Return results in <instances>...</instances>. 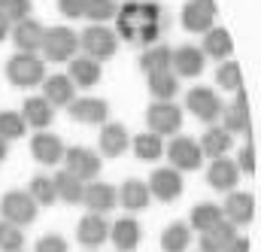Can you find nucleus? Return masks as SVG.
I'll list each match as a JSON object with an SVG mask.
<instances>
[{
	"label": "nucleus",
	"instance_id": "obj_1",
	"mask_svg": "<svg viewBox=\"0 0 261 252\" xmlns=\"http://www.w3.org/2000/svg\"><path fill=\"white\" fill-rule=\"evenodd\" d=\"M6 76L15 88H34L46 79V61L28 52H18L6 61Z\"/></svg>",
	"mask_w": 261,
	"mask_h": 252
},
{
	"label": "nucleus",
	"instance_id": "obj_2",
	"mask_svg": "<svg viewBox=\"0 0 261 252\" xmlns=\"http://www.w3.org/2000/svg\"><path fill=\"white\" fill-rule=\"evenodd\" d=\"M79 46L85 49L88 58H94V61L103 58V61H107V58L116 55V49H119V37H116V31H110L107 24H91V28L82 31Z\"/></svg>",
	"mask_w": 261,
	"mask_h": 252
},
{
	"label": "nucleus",
	"instance_id": "obj_3",
	"mask_svg": "<svg viewBox=\"0 0 261 252\" xmlns=\"http://www.w3.org/2000/svg\"><path fill=\"white\" fill-rule=\"evenodd\" d=\"M76 49H79V37L76 31H70L64 24L58 28H46V37H43V55L49 61H70L76 58Z\"/></svg>",
	"mask_w": 261,
	"mask_h": 252
},
{
	"label": "nucleus",
	"instance_id": "obj_4",
	"mask_svg": "<svg viewBox=\"0 0 261 252\" xmlns=\"http://www.w3.org/2000/svg\"><path fill=\"white\" fill-rule=\"evenodd\" d=\"M37 213H40V207L34 204V197L28 194V191H6L3 194V200H0V216H3V222H12V225H31L34 219H37Z\"/></svg>",
	"mask_w": 261,
	"mask_h": 252
},
{
	"label": "nucleus",
	"instance_id": "obj_5",
	"mask_svg": "<svg viewBox=\"0 0 261 252\" xmlns=\"http://www.w3.org/2000/svg\"><path fill=\"white\" fill-rule=\"evenodd\" d=\"M146 125L152 134L164 137V134H176L182 128V107H176L173 100H155L146 110Z\"/></svg>",
	"mask_w": 261,
	"mask_h": 252
},
{
	"label": "nucleus",
	"instance_id": "obj_6",
	"mask_svg": "<svg viewBox=\"0 0 261 252\" xmlns=\"http://www.w3.org/2000/svg\"><path fill=\"white\" fill-rule=\"evenodd\" d=\"M64 161L67 173H73L76 180H94L97 173H100V155L97 152H91V149H85V146H73V149H64Z\"/></svg>",
	"mask_w": 261,
	"mask_h": 252
},
{
	"label": "nucleus",
	"instance_id": "obj_7",
	"mask_svg": "<svg viewBox=\"0 0 261 252\" xmlns=\"http://www.w3.org/2000/svg\"><path fill=\"white\" fill-rule=\"evenodd\" d=\"M186 107L195 113L200 122H206V125H213L222 116V97L213 88H206V85H197V88H192L186 94Z\"/></svg>",
	"mask_w": 261,
	"mask_h": 252
},
{
	"label": "nucleus",
	"instance_id": "obj_8",
	"mask_svg": "<svg viewBox=\"0 0 261 252\" xmlns=\"http://www.w3.org/2000/svg\"><path fill=\"white\" fill-rule=\"evenodd\" d=\"M167 158H170V167L179 170V173H189V170H197L203 155H200V146H197L192 137H173V143L164 149Z\"/></svg>",
	"mask_w": 261,
	"mask_h": 252
},
{
	"label": "nucleus",
	"instance_id": "obj_9",
	"mask_svg": "<svg viewBox=\"0 0 261 252\" xmlns=\"http://www.w3.org/2000/svg\"><path fill=\"white\" fill-rule=\"evenodd\" d=\"M146 189L152 197H158V200H164V204H170V200H176L179 194H182V173L179 170H173V167H158L152 177H149V183H146Z\"/></svg>",
	"mask_w": 261,
	"mask_h": 252
},
{
	"label": "nucleus",
	"instance_id": "obj_10",
	"mask_svg": "<svg viewBox=\"0 0 261 252\" xmlns=\"http://www.w3.org/2000/svg\"><path fill=\"white\" fill-rule=\"evenodd\" d=\"M67 113L73 122H82V125H103L107 116H110V104L103 97H73L67 104Z\"/></svg>",
	"mask_w": 261,
	"mask_h": 252
},
{
	"label": "nucleus",
	"instance_id": "obj_11",
	"mask_svg": "<svg viewBox=\"0 0 261 252\" xmlns=\"http://www.w3.org/2000/svg\"><path fill=\"white\" fill-rule=\"evenodd\" d=\"M216 21V3L213 0H189L182 6V28L192 34H206Z\"/></svg>",
	"mask_w": 261,
	"mask_h": 252
},
{
	"label": "nucleus",
	"instance_id": "obj_12",
	"mask_svg": "<svg viewBox=\"0 0 261 252\" xmlns=\"http://www.w3.org/2000/svg\"><path fill=\"white\" fill-rule=\"evenodd\" d=\"M203 67H206V55L197 46H179L176 52H170V70H176L173 76L195 79L203 73Z\"/></svg>",
	"mask_w": 261,
	"mask_h": 252
},
{
	"label": "nucleus",
	"instance_id": "obj_13",
	"mask_svg": "<svg viewBox=\"0 0 261 252\" xmlns=\"http://www.w3.org/2000/svg\"><path fill=\"white\" fill-rule=\"evenodd\" d=\"M76 240H79L82 246H88V249L103 246V243L110 240V225H107V219L97 216V213H88L85 219H79V225H76Z\"/></svg>",
	"mask_w": 261,
	"mask_h": 252
},
{
	"label": "nucleus",
	"instance_id": "obj_14",
	"mask_svg": "<svg viewBox=\"0 0 261 252\" xmlns=\"http://www.w3.org/2000/svg\"><path fill=\"white\" fill-rule=\"evenodd\" d=\"M82 204L88 207V213L107 216V213L119 204L116 186H110V183H88V186H85V191H82Z\"/></svg>",
	"mask_w": 261,
	"mask_h": 252
},
{
	"label": "nucleus",
	"instance_id": "obj_15",
	"mask_svg": "<svg viewBox=\"0 0 261 252\" xmlns=\"http://www.w3.org/2000/svg\"><path fill=\"white\" fill-rule=\"evenodd\" d=\"M43 37H46V28L37 18H24L12 28V43L18 46V52H28V55L43 49Z\"/></svg>",
	"mask_w": 261,
	"mask_h": 252
},
{
	"label": "nucleus",
	"instance_id": "obj_16",
	"mask_svg": "<svg viewBox=\"0 0 261 252\" xmlns=\"http://www.w3.org/2000/svg\"><path fill=\"white\" fill-rule=\"evenodd\" d=\"M222 216H228L231 225H249L255 219V194L249 191H231L225 200Z\"/></svg>",
	"mask_w": 261,
	"mask_h": 252
},
{
	"label": "nucleus",
	"instance_id": "obj_17",
	"mask_svg": "<svg viewBox=\"0 0 261 252\" xmlns=\"http://www.w3.org/2000/svg\"><path fill=\"white\" fill-rule=\"evenodd\" d=\"M225 131L228 134H249L252 119H249V97L243 88L234 91V104L225 110Z\"/></svg>",
	"mask_w": 261,
	"mask_h": 252
},
{
	"label": "nucleus",
	"instance_id": "obj_18",
	"mask_svg": "<svg viewBox=\"0 0 261 252\" xmlns=\"http://www.w3.org/2000/svg\"><path fill=\"white\" fill-rule=\"evenodd\" d=\"M21 122L28 128H37V131H46V128L52 125V119H55V107L46 100V97H28L24 104H21Z\"/></svg>",
	"mask_w": 261,
	"mask_h": 252
},
{
	"label": "nucleus",
	"instance_id": "obj_19",
	"mask_svg": "<svg viewBox=\"0 0 261 252\" xmlns=\"http://www.w3.org/2000/svg\"><path fill=\"white\" fill-rule=\"evenodd\" d=\"M97 143H100V152L107 158H119L122 152H128V143H130L128 128L119 125V122H103V131H100Z\"/></svg>",
	"mask_w": 261,
	"mask_h": 252
},
{
	"label": "nucleus",
	"instance_id": "obj_20",
	"mask_svg": "<svg viewBox=\"0 0 261 252\" xmlns=\"http://www.w3.org/2000/svg\"><path fill=\"white\" fill-rule=\"evenodd\" d=\"M31 152H34V158L40 164H58L64 158V143H61V137H55L49 131H40L31 140Z\"/></svg>",
	"mask_w": 261,
	"mask_h": 252
},
{
	"label": "nucleus",
	"instance_id": "obj_21",
	"mask_svg": "<svg viewBox=\"0 0 261 252\" xmlns=\"http://www.w3.org/2000/svg\"><path fill=\"white\" fill-rule=\"evenodd\" d=\"M206 180L216 191H234V186L240 183V170L231 158H213V164L206 170Z\"/></svg>",
	"mask_w": 261,
	"mask_h": 252
},
{
	"label": "nucleus",
	"instance_id": "obj_22",
	"mask_svg": "<svg viewBox=\"0 0 261 252\" xmlns=\"http://www.w3.org/2000/svg\"><path fill=\"white\" fill-rule=\"evenodd\" d=\"M40 85H43V97H46L52 107H67V104L76 97V85L70 82V76H64V73L46 76Z\"/></svg>",
	"mask_w": 261,
	"mask_h": 252
},
{
	"label": "nucleus",
	"instance_id": "obj_23",
	"mask_svg": "<svg viewBox=\"0 0 261 252\" xmlns=\"http://www.w3.org/2000/svg\"><path fill=\"white\" fill-rule=\"evenodd\" d=\"M110 240L116 243V249L119 252H134L140 246V222L137 219H119L116 225H110Z\"/></svg>",
	"mask_w": 261,
	"mask_h": 252
},
{
	"label": "nucleus",
	"instance_id": "obj_24",
	"mask_svg": "<svg viewBox=\"0 0 261 252\" xmlns=\"http://www.w3.org/2000/svg\"><path fill=\"white\" fill-rule=\"evenodd\" d=\"M231 143H234V137L225 131V128H210L203 137H200V155L203 158H225L228 152H231Z\"/></svg>",
	"mask_w": 261,
	"mask_h": 252
},
{
	"label": "nucleus",
	"instance_id": "obj_25",
	"mask_svg": "<svg viewBox=\"0 0 261 252\" xmlns=\"http://www.w3.org/2000/svg\"><path fill=\"white\" fill-rule=\"evenodd\" d=\"M70 82L73 85H79V88H91V85H97L100 82V61H94V58H70Z\"/></svg>",
	"mask_w": 261,
	"mask_h": 252
},
{
	"label": "nucleus",
	"instance_id": "obj_26",
	"mask_svg": "<svg viewBox=\"0 0 261 252\" xmlns=\"http://www.w3.org/2000/svg\"><path fill=\"white\" fill-rule=\"evenodd\" d=\"M200 52H203V55H210V58L228 61V58H231V52H234L231 34H228L225 28H210V31L203 34V49H200Z\"/></svg>",
	"mask_w": 261,
	"mask_h": 252
},
{
	"label": "nucleus",
	"instance_id": "obj_27",
	"mask_svg": "<svg viewBox=\"0 0 261 252\" xmlns=\"http://www.w3.org/2000/svg\"><path fill=\"white\" fill-rule=\"evenodd\" d=\"M119 194V204L122 207H128L130 213H137V210H143V207H149V200H152V194L146 189V183L143 180H125L122 183V189H116Z\"/></svg>",
	"mask_w": 261,
	"mask_h": 252
},
{
	"label": "nucleus",
	"instance_id": "obj_28",
	"mask_svg": "<svg viewBox=\"0 0 261 252\" xmlns=\"http://www.w3.org/2000/svg\"><path fill=\"white\" fill-rule=\"evenodd\" d=\"M234 237H237L234 225L222 219L216 228H210V231H203V234H200V252H225V246H228Z\"/></svg>",
	"mask_w": 261,
	"mask_h": 252
},
{
	"label": "nucleus",
	"instance_id": "obj_29",
	"mask_svg": "<svg viewBox=\"0 0 261 252\" xmlns=\"http://www.w3.org/2000/svg\"><path fill=\"white\" fill-rule=\"evenodd\" d=\"M130 146H134V155H137L140 161H158V158H164V140H161L158 134H152V131L137 134V137L130 140Z\"/></svg>",
	"mask_w": 261,
	"mask_h": 252
},
{
	"label": "nucleus",
	"instance_id": "obj_30",
	"mask_svg": "<svg viewBox=\"0 0 261 252\" xmlns=\"http://www.w3.org/2000/svg\"><path fill=\"white\" fill-rule=\"evenodd\" d=\"M192 243V228L186 222H170L161 234V249L164 252H186Z\"/></svg>",
	"mask_w": 261,
	"mask_h": 252
},
{
	"label": "nucleus",
	"instance_id": "obj_31",
	"mask_svg": "<svg viewBox=\"0 0 261 252\" xmlns=\"http://www.w3.org/2000/svg\"><path fill=\"white\" fill-rule=\"evenodd\" d=\"M52 183H55V194H58L64 204H79V200H82L85 183H82V180H76L73 173L61 170V173H55V177H52Z\"/></svg>",
	"mask_w": 261,
	"mask_h": 252
},
{
	"label": "nucleus",
	"instance_id": "obj_32",
	"mask_svg": "<svg viewBox=\"0 0 261 252\" xmlns=\"http://www.w3.org/2000/svg\"><path fill=\"white\" fill-rule=\"evenodd\" d=\"M140 70H143L146 76L170 70V49H167V46H149V49L140 55Z\"/></svg>",
	"mask_w": 261,
	"mask_h": 252
},
{
	"label": "nucleus",
	"instance_id": "obj_33",
	"mask_svg": "<svg viewBox=\"0 0 261 252\" xmlns=\"http://www.w3.org/2000/svg\"><path fill=\"white\" fill-rule=\"evenodd\" d=\"M222 219H225V216H222V207H219V204H197L195 210H192V225H189V228H197V231L203 234V231L216 228Z\"/></svg>",
	"mask_w": 261,
	"mask_h": 252
},
{
	"label": "nucleus",
	"instance_id": "obj_34",
	"mask_svg": "<svg viewBox=\"0 0 261 252\" xmlns=\"http://www.w3.org/2000/svg\"><path fill=\"white\" fill-rule=\"evenodd\" d=\"M149 91L155 100H170L176 91H179V82L173 76V70H164V73H152L149 76Z\"/></svg>",
	"mask_w": 261,
	"mask_h": 252
},
{
	"label": "nucleus",
	"instance_id": "obj_35",
	"mask_svg": "<svg viewBox=\"0 0 261 252\" xmlns=\"http://www.w3.org/2000/svg\"><path fill=\"white\" fill-rule=\"evenodd\" d=\"M116 12H119L116 0H85V9H82V15L91 24H107L116 18Z\"/></svg>",
	"mask_w": 261,
	"mask_h": 252
},
{
	"label": "nucleus",
	"instance_id": "obj_36",
	"mask_svg": "<svg viewBox=\"0 0 261 252\" xmlns=\"http://www.w3.org/2000/svg\"><path fill=\"white\" fill-rule=\"evenodd\" d=\"M216 82H219V88H225V91L243 88V70H240V64L237 61H222L219 70H216Z\"/></svg>",
	"mask_w": 261,
	"mask_h": 252
},
{
	"label": "nucleus",
	"instance_id": "obj_37",
	"mask_svg": "<svg viewBox=\"0 0 261 252\" xmlns=\"http://www.w3.org/2000/svg\"><path fill=\"white\" fill-rule=\"evenodd\" d=\"M28 194L34 197L37 207H49V204H55V197H58V194H55V183H52V177H34Z\"/></svg>",
	"mask_w": 261,
	"mask_h": 252
},
{
	"label": "nucleus",
	"instance_id": "obj_38",
	"mask_svg": "<svg viewBox=\"0 0 261 252\" xmlns=\"http://www.w3.org/2000/svg\"><path fill=\"white\" fill-rule=\"evenodd\" d=\"M0 18H6L9 24L31 18V0H0Z\"/></svg>",
	"mask_w": 261,
	"mask_h": 252
},
{
	"label": "nucleus",
	"instance_id": "obj_39",
	"mask_svg": "<svg viewBox=\"0 0 261 252\" xmlns=\"http://www.w3.org/2000/svg\"><path fill=\"white\" fill-rule=\"evenodd\" d=\"M24 131H28V125L21 122V116L18 113H0V140H18V137H24Z\"/></svg>",
	"mask_w": 261,
	"mask_h": 252
},
{
	"label": "nucleus",
	"instance_id": "obj_40",
	"mask_svg": "<svg viewBox=\"0 0 261 252\" xmlns=\"http://www.w3.org/2000/svg\"><path fill=\"white\" fill-rule=\"evenodd\" d=\"M24 246V234L18 225L12 222H0V249L3 252H21Z\"/></svg>",
	"mask_w": 261,
	"mask_h": 252
},
{
	"label": "nucleus",
	"instance_id": "obj_41",
	"mask_svg": "<svg viewBox=\"0 0 261 252\" xmlns=\"http://www.w3.org/2000/svg\"><path fill=\"white\" fill-rule=\"evenodd\" d=\"M34 252H67V240L61 234H46V237L37 240Z\"/></svg>",
	"mask_w": 261,
	"mask_h": 252
},
{
	"label": "nucleus",
	"instance_id": "obj_42",
	"mask_svg": "<svg viewBox=\"0 0 261 252\" xmlns=\"http://www.w3.org/2000/svg\"><path fill=\"white\" fill-rule=\"evenodd\" d=\"M234 164H237V170H243V173L252 177V173H255V146H252V143L243 146V149H240V158H237Z\"/></svg>",
	"mask_w": 261,
	"mask_h": 252
},
{
	"label": "nucleus",
	"instance_id": "obj_43",
	"mask_svg": "<svg viewBox=\"0 0 261 252\" xmlns=\"http://www.w3.org/2000/svg\"><path fill=\"white\" fill-rule=\"evenodd\" d=\"M158 34H161V24H137V40L146 46H152L158 40Z\"/></svg>",
	"mask_w": 261,
	"mask_h": 252
},
{
	"label": "nucleus",
	"instance_id": "obj_44",
	"mask_svg": "<svg viewBox=\"0 0 261 252\" xmlns=\"http://www.w3.org/2000/svg\"><path fill=\"white\" fill-rule=\"evenodd\" d=\"M58 9L64 12L67 18H79L85 9V0H58Z\"/></svg>",
	"mask_w": 261,
	"mask_h": 252
},
{
	"label": "nucleus",
	"instance_id": "obj_45",
	"mask_svg": "<svg viewBox=\"0 0 261 252\" xmlns=\"http://www.w3.org/2000/svg\"><path fill=\"white\" fill-rule=\"evenodd\" d=\"M225 252H252V243H249V237H234L225 246Z\"/></svg>",
	"mask_w": 261,
	"mask_h": 252
},
{
	"label": "nucleus",
	"instance_id": "obj_46",
	"mask_svg": "<svg viewBox=\"0 0 261 252\" xmlns=\"http://www.w3.org/2000/svg\"><path fill=\"white\" fill-rule=\"evenodd\" d=\"M116 37H125V40H137V24H130V21H122L119 18V34Z\"/></svg>",
	"mask_w": 261,
	"mask_h": 252
},
{
	"label": "nucleus",
	"instance_id": "obj_47",
	"mask_svg": "<svg viewBox=\"0 0 261 252\" xmlns=\"http://www.w3.org/2000/svg\"><path fill=\"white\" fill-rule=\"evenodd\" d=\"M6 34H9V21L0 18V40H6Z\"/></svg>",
	"mask_w": 261,
	"mask_h": 252
},
{
	"label": "nucleus",
	"instance_id": "obj_48",
	"mask_svg": "<svg viewBox=\"0 0 261 252\" xmlns=\"http://www.w3.org/2000/svg\"><path fill=\"white\" fill-rule=\"evenodd\" d=\"M6 158V140H0V161Z\"/></svg>",
	"mask_w": 261,
	"mask_h": 252
}]
</instances>
